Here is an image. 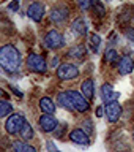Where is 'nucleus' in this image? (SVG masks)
Wrapping results in <instances>:
<instances>
[{
	"mask_svg": "<svg viewBox=\"0 0 134 152\" xmlns=\"http://www.w3.org/2000/svg\"><path fill=\"white\" fill-rule=\"evenodd\" d=\"M133 140H134V132H133Z\"/></svg>",
	"mask_w": 134,
	"mask_h": 152,
	"instance_id": "nucleus-34",
	"label": "nucleus"
},
{
	"mask_svg": "<svg viewBox=\"0 0 134 152\" xmlns=\"http://www.w3.org/2000/svg\"><path fill=\"white\" fill-rule=\"evenodd\" d=\"M78 2V7L79 10H82V11H87V10H90L93 7V2L95 0H76Z\"/></svg>",
	"mask_w": 134,
	"mask_h": 152,
	"instance_id": "nucleus-25",
	"label": "nucleus"
},
{
	"mask_svg": "<svg viewBox=\"0 0 134 152\" xmlns=\"http://www.w3.org/2000/svg\"><path fill=\"white\" fill-rule=\"evenodd\" d=\"M13 104L8 100H0V117H7L8 114H11Z\"/></svg>",
	"mask_w": 134,
	"mask_h": 152,
	"instance_id": "nucleus-22",
	"label": "nucleus"
},
{
	"mask_svg": "<svg viewBox=\"0 0 134 152\" xmlns=\"http://www.w3.org/2000/svg\"><path fill=\"white\" fill-rule=\"evenodd\" d=\"M8 10L9 11H17L19 10V0H13V2L8 5Z\"/></svg>",
	"mask_w": 134,
	"mask_h": 152,
	"instance_id": "nucleus-29",
	"label": "nucleus"
},
{
	"mask_svg": "<svg viewBox=\"0 0 134 152\" xmlns=\"http://www.w3.org/2000/svg\"><path fill=\"white\" fill-rule=\"evenodd\" d=\"M133 24H134V16H133ZM133 27H134V26H133Z\"/></svg>",
	"mask_w": 134,
	"mask_h": 152,
	"instance_id": "nucleus-33",
	"label": "nucleus"
},
{
	"mask_svg": "<svg viewBox=\"0 0 134 152\" xmlns=\"http://www.w3.org/2000/svg\"><path fill=\"white\" fill-rule=\"evenodd\" d=\"M79 76V68L74 64H62L57 68V78L62 81H70Z\"/></svg>",
	"mask_w": 134,
	"mask_h": 152,
	"instance_id": "nucleus-4",
	"label": "nucleus"
},
{
	"mask_svg": "<svg viewBox=\"0 0 134 152\" xmlns=\"http://www.w3.org/2000/svg\"><path fill=\"white\" fill-rule=\"evenodd\" d=\"M125 37L130 41H134V27H128L126 28V30H125Z\"/></svg>",
	"mask_w": 134,
	"mask_h": 152,
	"instance_id": "nucleus-28",
	"label": "nucleus"
},
{
	"mask_svg": "<svg viewBox=\"0 0 134 152\" xmlns=\"http://www.w3.org/2000/svg\"><path fill=\"white\" fill-rule=\"evenodd\" d=\"M104 60H106L107 64L117 65V62H118V54H117V51L114 49V48H107L106 52H104Z\"/></svg>",
	"mask_w": 134,
	"mask_h": 152,
	"instance_id": "nucleus-21",
	"label": "nucleus"
},
{
	"mask_svg": "<svg viewBox=\"0 0 134 152\" xmlns=\"http://www.w3.org/2000/svg\"><path fill=\"white\" fill-rule=\"evenodd\" d=\"M38 124H40L41 130L46 132V133H51L54 132L57 125H59V122H57V119L54 116H51V114H43V116L38 119Z\"/></svg>",
	"mask_w": 134,
	"mask_h": 152,
	"instance_id": "nucleus-10",
	"label": "nucleus"
},
{
	"mask_svg": "<svg viewBox=\"0 0 134 152\" xmlns=\"http://www.w3.org/2000/svg\"><path fill=\"white\" fill-rule=\"evenodd\" d=\"M104 114H106V119L109 124H115L122 116V106L118 102H112L107 103L106 108H104Z\"/></svg>",
	"mask_w": 134,
	"mask_h": 152,
	"instance_id": "nucleus-7",
	"label": "nucleus"
},
{
	"mask_svg": "<svg viewBox=\"0 0 134 152\" xmlns=\"http://www.w3.org/2000/svg\"><path fill=\"white\" fill-rule=\"evenodd\" d=\"M85 52H87V49H85L84 45H76L70 49L68 56L71 57V59H82V57L85 56Z\"/></svg>",
	"mask_w": 134,
	"mask_h": 152,
	"instance_id": "nucleus-20",
	"label": "nucleus"
},
{
	"mask_svg": "<svg viewBox=\"0 0 134 152\" xmlns=\"http://www.w3.org/2000/svg\"><path fill=\"white\" fill-rule=\"evenodd\" d=\"M99 45H101V37L96 35V33L90 35V38H88V46H90V49H92L93 52H96V51L99 49Z\"/></svg>",
	"mask_w": 134,
	"mask_h": 152,
	"instance_id": "nucleus-23",
	"label": "nucleus"
},
{
	"mask_svg": "<svg viewBox=\"0 0 134 152\" xmlns=\"http://www.w3.org/2000/svg\"><path fill=\"white\" fill-rule=\"evenodd\" d=\"M68 16H70V11H68L66 7H63V5L54 7L51 10V13H49V18H51V21L54 24H63L66 19H68Z\"/></svg>",
	"mask_w": 134,
	"mask_h": 152,
	"instance_id": "nucleus-8",
	"label": "nucleus"
},
{
	"mask_svg": "<svg viewBox=\"0 0 134 152\" xmlns=\"http://www.w3.org/2000/svg\"><path fill=\"white\" fill-rule=\"evenodd\" d=\"M70 140L78 146H88V142H90L88 135L82 130V128H74V130H71L70 132Z\"/></svg>",
	"mask_w": 134,
	"mask_h": 152,
	"instance_id": "nucleus-11",
	"label": "nucleus"
},
{
	"mask_svg": "<svg viewBox=\"0 0 134 152\" xmlns=\"http://www.w3.org/2000/svg\"><path fill=\"white\" fill-rule=\"evenodd\" d=\"M46 149H47V152H60L59 147H57L52 141H47V142H46Z\"/></svg>",
	"mask_w": 134,
	"mask_h": 152,
	"instance_id": "nucleus-27",
	"label": "nucleus"
},
{
	"mask_svg": "<svg viewBox=\"0 0 134 152\" xmlns=\"http://www.w3.org/2000/svg\"><path fill=\"white\" fill-rule=\"evenodd\" d=\"M27 66H28V70L33 71V73H46V70H47V64H46V60L43 59L41 56H38V54H28L27 57Z\"/></svg>",
	"mask_w": 134,
	"mask_h": 152,
	"instance_id": "nucleus-3",
	"label": "nucleus"
},
{
	"mask_svg": "<svg viewBox=\"0 0 134 152\" xmlns=\"http://www.w3.org/2000/svg\"><path fill=\"white\" fill-rule=\"evenodd\" d=\"M93 11H95V14H98V18H103L104 14H106V8H104V5L99 2V0H95L93 2Z\"/></svg>",
	"mask_w": 134,
	"mask_h": 152,
	"instance_id": "nucleus-24",
	"label": "nucleus"
},
{
	"mask_svg": "<svg viewBox=\"0 0 134 152\" xmlns=\"http://www.w3.org/2000/svg\"><path fill=\"white\" fill-rule=\"evenodd\" d=\"M117 70L120 75H130L134 70V62L130 56H123L117 62Z\"/></svg>",
	"mask_w": 134,
	"mask_h": 152,
	"instance_id": "nucleus-13",
	"label": "nucleus"
},
{
	"mask_svg": "<svg viewBox=\"0 0 134 152\" xmlns=\"http://www.w3.org/2000/svg\"><path fill=\"white\" fill-rule=\"evenodd\" d=\"M82 130L87 133V135H92V133H93V124H92V121H90V119H85V121H84Z\"/></svg>",
	"mask_w": 134,
	"mask_h": 152,
	"instance_id": "nucleus-26",
	"label": "nucleus"
},
{
	"mask_svg": "<svg viewBox=\"0 0 134 152\" xmlns=\"http://www.w3.org/2000/svg\"><path fill=\"white\" fill-rule=\"evenodd\" d=\"M57 102H59V106L65 108L66 111H76L74 109V104L71 102V97L68 92H60L57 94Z\"/></svg>",
	"mask_w": 134,
	"mask_h": 152,
	"instance_id": "nucleus-16",
	"label": "nucleus"
},
{
	"mask_svg": "<svg viewBox=\"0 0 134 152\" xmlns=\"http://www.w3.org/2000/svg\"><path fill=\"white\" fill-rule=\"evenodd\" d=\"M25 122L27 121H25V117H24V114H21V113L11 114V116H8V119L5 121V130H7L8 135H17Z\"/></svg>",
	"mask_w": 134,
	"mask_h": 152,
	"instance_id": "nucleus-2",
	"label": "nucleus"
},
{
	"mask_svg": "<svg viewBox=\"0 0 134 152\" xmlns=\"http://www.w3.org/2000/svg\"><path fill=\"white\" fill-rule=\"evenodd\" d=\"M19 135H21L22 141H28V140H32V138L35 136V132H33V127L30 125V124L25 122V124H24V127L21 128V132H19Z\"/></svg>",
	"mask_w": 134,
	"mask_h": 152,
	"instance_id": "nucleus-19",
	"label": "nucleus"
},
{
	"mask_svg": "<svg viewBox=\"0 0 134 152\" xmlns=\"http://www.w3.org/2000/svg\"><path fill=\"white\" fill-rule=\"evenodd\" d=\"M40 109L44 114H51V116H52V114L55 113V103L52 102L49 97H43L40 100Z\"/></svg>",
	"mask_w": 134,
	"mask_h": 152,
	"instance_id": "nucleus-18",
	"label": "nucleus"
},
{
	"mask_svg": "<svg viewBox=\"0 0 134 152\" xmlns=\"http://www.w3.org/2000/svg\"><path fill=\"white\" fill-rule=\"evenodd\" d=\"M9 89H11L13 92H14V94L17 95V97H22V92H19V90H17V87H9Z\"/></svg>",
	"mask_w": 134,
	"mask_h": 152,
	"instance_id": "nucleus-32",
	"label": "nucleus"
},
{
	"mask_svg": "<svg viewBox=\"0 0 134 152\" xmlns=\"http://www.w3.org/2000/svg\"><path fill=\"white\" fill-rule=\"evenodd\" d=\"M70 97H71V102L74 104V109L78 113H87L88 108H90V102L84 97L82 94L76 92V90H68Z\"/></svg>",
	"mask_w": 134,
	"mask_h": 152,
	"instance_id": "nucleus-6",
	"label": "nucleus"
},
{
	"mask_svg": "<svg viewBox=\"0 0 134 152\" xmlns=\"http://www.w3.org/2000/svg\"><path fill=\"white\" fill-rule=\"evenodd\" d=\"M95 114H96V117H101L103 114H104V108H103V106H98L96 111H95Z\"/></svg>",
	"mask_w": 134,
	"mask_h": 152,
	"instance_id": "nucleus-31",
	"label": "nucleus"
},
{
	"mask_svg": "<svg viewBox=\"0 0 134 152\" xmlns=\"http://www.w3.org/2000/svg\"><path fill=\"white\" fill-rule=\"evenodd\" d=\"M44 13H46V8H44V5L40 3V2L30 3V7L27 10V16L35 22H40L43 19V16H44Z\"/></svg>",
	"mask_w": 134,
	"mask_h": 152,
	"instance_id": "nucleus-9",
	"label": "nucleus"
},
{
	"mask_svg": "<svg viewBox=\"0 0 134 152\" xmlns=\"http://www.w3.org/2000/svg\"><path fill=\"white\" fill-rule=\"evenodd\" d=\"M11 152H36V149L30 144H27L25 141L17 140L11 144Z\"/></svg>",
	"mask_w": 134,
	"mask_h": 152,
	"instance_id": "nucleus-17",
	"label": "nucleus"
},
{
	"mask_svg": "<svg viewBox=\"0 0 134 152\" xmlns=\"http://www.w3.org/2000/svg\"><path fill=\"white\" fill-rule=\"evenodd\" d=\"M22 64V57L13 45H5L0 48V68L7 73H17Z\"/></svg>",
	"mask_w": 134,
	"mask_h": 152,
	"instance_id": "nucleus-1",
	"label": "nucleus"
},
{
	"mask_svg": "<svg viewBox=\"0 0 134 152\" xmlns=\"http://www.w3.org/2000/svg\"><path fill=\"white\" fill-rule=\"evenodd\" d=\"M80 94H82L84 97L88 100V102L93 98V95H95V83H93L92 78L85 79L84 83L80 84Z\"/></svg>",
	"mask_w": 134,
	"mask_h": 152,
	"instance_id": "nucleus-15",
	"label": "nucleus"
},
{
	"mask_svg": "<svg viewBox=\"0 0 134 152\" xmlns=\"http://www.w3.org/2000/svg\"><path fill=\"white\" fill-rule=\"evenodd\" d=\"M71 30H73V33H76L78 37H85L88 32L85 19L84 18H76L74 21L71 22Z\"/></svg>",
	"mask_w": 134,
	"mask_h": 152,
	"instance_id": "nucleus-14",
	"label": "nucleus"
},
{
	"mask_svg": "<svg viewBox=\"0 0 134 152\" xmlns=\"http://www.w3.org/2000/svg\"><path fill=\"white\" fill-rule=\"evenodd\" d=\"M63 132H65V125H57V128L54 130L55 136H59V138H62V136H63Z\"/></svg>",
	"mask_w": 134,
	"mask_h": 152,
	"instance_id": "nucleus-30",
	"label": "nucleus"
},
{
	"mask_svg": "<svg viewBox=\"0 0 134 152\" xmlns=\"http://www.w3.org/2000/svg\"><path fill=\"white\" fill-rule=\"evenodd\" d=\"M118 97H120V94L115 92L111 84H103L101 86V98H103V102L106 104L112 103V102H117Z\"/></svg>",
	"mask_w": 134,
	"mask_h": 152,
	"instance_id": "nucleus-12",
	"label": "nucleus"
},
{
	"mask_svg": "<svg viewBox=\"0 0 134 152\" xmlns=\"http://www.w3.org/2000/svg\"><path fill=\"white\" fill-rule=\"evenodd\" d=\"M44 45L49 49H60L65 45V38L59 30H49L44 35Z\"/></svg>",
	"mask_w": 134,
	"mask_h": 152,
	"instance_id": "nucleus-5",
	"label": "nucleus"
}]
</instances>
